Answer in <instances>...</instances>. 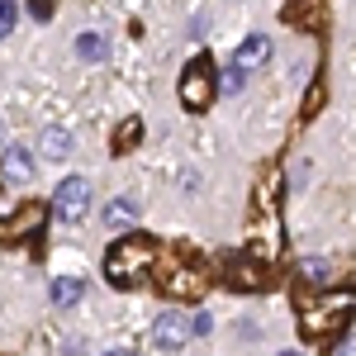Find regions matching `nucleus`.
<instances>
[{
    "mask_svg": "<svg viewBox=\"0 0 356 356\" xmlns=\"http://www.w3.org/2000/svg\"><path fill=\"white\" fill-rule=\"evenodd\" d=\"M134 223H138L134 200H110V204H105V228H134Z\"/></svg>",
    "mask_w": 356,
    "mask_h": 356,
    "instance_id": "10",
    "label": "nucleus"
},
{
    "mask_svg": "<svg viewBox=\"0 0 356 356\" xmlns=\"http://www.w3.org/2000/svg\"><path fill=\"white\" fill-rule=\"evenodd\" d=\"M81 295H86L81 275H57V280H53V304H62V309H72Z\"/></svg>",
    "mask_w": 356,
    "mask_h": 356,
    "instance_id": "9",
    "label": "nucleus"
},
{
    "mask_svg": "<svg viewBox=\"0 0 356 356\" xmlns=\"http://www.w3.org/2000/svg\"><path fill=\"white\" fill-rule=\"evenodd\" d=\"M138 134H143V124H138V119H129V124L114 134V147H119V152H129V147L138 143Z\"/></svg>",
    "mask_w": 356,
    "mask_h": 356,
    "instance_id": "16",
    "label": "nucleus"
},
{
    "mask_svg": "<svg viewBox=\"0 0 356 356\" xmlns=\"http://www.w3.org/2000/svg\"><path fill=\"white\" fill-rule=\"evenodd\" d=\"M105 356H134V352H129V347H119V352H105Z\"/></svg>",
    "mask_w": 356,
    "mask_h": 356,
    "instance_id": "18",
    "label": "nucleus"
},
{
    "mask_svg": "<svg viewBox=\"0 0 356 356\" xmlns=\"http://www.w3.org/2000/svg\"><path fill=\"white\" fill-rule=\"evenodd\" d=\"M243 72H238V67H228V72H223V76H214V90H223V95H238V90H243Z\"/></svg>",
    "mask_w": 356,
    "mask_h": 356,
    "instance_id": "13",
    "label": "nucleus"
},
{
    "mask_svg": "<svg viewBox=\"0 0 356 356\" xmlns=\"http://www.w3.org/2000/svg\"><path fill=\"white\" fill-rule=\"evenodd\" d=\"M53 209H57V219H62V223H81V219H86V209H90V186H86L81 176L62 181V186H57Z\"/></svg>",
    "mask_w": 356,
    "mask_h": 356,
    "instance_id": "4",
    "label": "nucleus"
},
{
    "mask_svg": "<svg viewBox=\"0 0 356 356\" xmlns=\"http://www.w3.org/2000/svg\"><path fill=\"white\" fill-rule=\"evenodd\" d=\"M152 342H157L162 352H181V347H186V318H181V314H162V318L152 323Z\"/></svg>",
    "mask_w": 356,
    "mask_h": 356,
    "instance_id": "5",
    "label": "nucleus"
},
{
    "mask_svg": "<svg viewBox=\"0 0 356 356\" xmlns=\"http://www.w3.org/2000/svg\"><path fill=\"white\" fill-rule=\"evenodd\" d=\"M280 356H300V352H280Z\"/></svg>",
    "mask_w": 356,
    "mask_h": 356,
    "instance_id": "20",
    "label": "nucleus"
},
{
    "mask_svg": "<svg viewBox=\"0 0 356 356\" xmlns=\"http://www.w3.org/2000/svg\"><path fill=\"white\" fill-rule=\"evenodd\" d=\"M166 290L171 295H204V275L200 271H166Z\"/></svg>",
    "mask_w": 356,
    "mask_h": 356,
    "instance_id": "8",
    "label": "nucleus"
},
{
    "mask_svg": "<svg viewBox=\"0 0 356 356\" xmlns=\"http://www.w3.org/2000/svg\"><path fill=\"white\" fill-rule=\"evenodd\" d=\"M67 152H72V134H67V129H48V134H43V157L62 162Z\"/></svg>",
    "mask_w": 356,
    "mask_h": 356,
    "instance_id": "11",
    "label": "nucleus"
},
{
    "mask_svg": "<svg viewBox=\"0 0 356 356\" xmlns=\"http://www.w3.org/2000/svg\"><path fill=\"white\" fill-rule=\"evenodd\" d=\"M228 280H233V285H261V271H252V261H233Z\"/></svg>",
    "mask_w": 356,
    "mask_h": 356,
    "instance_id": "15",
    "label": "nucleus"
},
{
    "mask_svg": "<svg viewBox=\"0 0 356 356\" xmlns=\"http://www.w3.org/2000/svg\"><path fill=\"white\" fill-rule=\"evenodd\" d=\"M76 53H81L86 62H105V57H110V43H105L100 33H81V38H76Z\"/></svg>",
    "mask_w": 356,
    "mask_h": 356,
    "instance_id": "12",
    "label": "nucleus"
},
{
    "mask_svg": "<svg viewBox=\"0 0 356 356\" xmlns=\"http://www.w3.org/2000/svg\"><path fill=\"white\" fill-rule=\"evenodd\" d=\"M266 62H271V43H266L261 33L243 38V43H238V53H233V67H238L243 76L252 72V67H266Z\"/></svg>",
    "mask_w": 356,
    "mask_h": 356,
    "instance_id": "6",
    "label": "nucleus"
},
{
    "mask_svg": "<svg viewBox=\"0 0 356 356\" xmlns=\"http://www.w3.org/2000/svg\"><path fill=\"white\" fill-rule=\"evenodd\" d=\"M147 266H152V243L138 238V233L119 238V243L110 247V257H105V275H110V285H134V280L147 275Z\"/></svg>",
    "mask_w": 356,
    "mask_h": 356,
    "instance_id": "1",
    "label": "nucleus"
},
{
    "mask_svg": "<svg viewBox=\"0 0 356 356\" xmlns=\"http://www.w3.org/2000/svg\"><path fill=\"white\" fill-rule=\"evenodd\" d=\"M0 171H5V181L29 186V181H33V152H29V147H10V152L0 157Z\"/></svg>",
    "mask_w": 356,
    "mask_h": 356,
    "instance_id": "7",
    "label": "nucleus"
},
{
    "mask_svg": "<svg viewBox=\"0 0 356 356\" xmlns=\"http://www.w3.org/2000/svg\"><path fill=\"white\" fill-rule=\"evenodd\" d=\"M181 100H186V110H209V100H214V72H209V62L200 57L191 62V72L181 76Z\"/></svg>",
    "mask_w": 356,
    "mask_h": 356,
    "instance_id": "3",
    "label": "nucleus"
},
{
    "mask_svg": "<svg viewBox=\"0 0 356 356\" xmlns=\"http://www.w3.org/2000/svg\"><path fill=\"white\" fill-rule=\"evenodd\" d=\"M352 314V295H328V300H314L300 309V332L304 337H328L337 323H347Z\"/></svg>",
    "mask_w": 356,
    "mask_h": 356,
    "instance_id": "2",
    "label": "nucleus"
},
{
    "mask_svg": "<svg viewBox=\"0 0 356 356\" xmlns=\"http://www.w3.org/2000/svg\"><path fill=\"white\" fill-rule=\"evenodd\" d=\"M337 356H352V347H342V352H337Z\"/></svg>",
    "mask_w": 356,
    "mask_h": 356,
    "instance_id": "19",
    "label": "nucleus"
},
{
    "mask_svg": "<svg viewBox=\"0 0 356 356\" xmlns=\"http://www.w3.org/2000/svg\"><path fill=\"white\" fill-rule=\"evenodd\" d=\"M304 280H328L332 275V261H323V257H309V261H300Z\"/></svg>",
    "mask_w": 356,
    "mask_h": 356,
    "instance_id": "14",
    "label": "nucleus"
},
{
    "mask_svg": "<svg viewBox=\"0 0 356 356\" xmlns=\"http://www.w3.org/2000/svg\"><path fill=\"white\" fill-rule=\"evenodd\" d=\"M10 29H15V5H10V0H0V38H5Z\"/></svg>",
    "mask_w": 356,
    "mask_h": 356,
    "instance_id": "17",
    "label": "nucleus"
}]
</instances>
